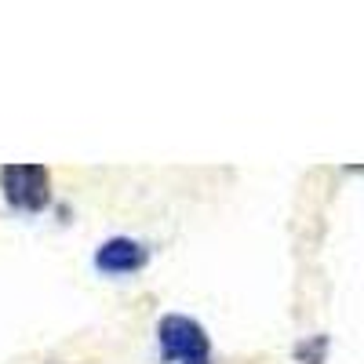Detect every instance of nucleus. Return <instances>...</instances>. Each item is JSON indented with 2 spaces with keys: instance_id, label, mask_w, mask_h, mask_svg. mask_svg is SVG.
I'll return each instance as SVG.
<instances>
[{
  "instance_id": "nucleus-2",
  "label": "nucleus",
  "mask_w": 364,
  "mask_h": 364,
  "mask_svg": "<svg viewBox=\"0 0 364 364\" xmlns=\"http://www.w3.org/2000/svg\"><path fill=\"white\" fill-rule=\"evenodd\" d=\"M0 193H4L8 208L22 211V215H41L51 204V171L44 164H4Z\"/></svg>"
},
{
  "instance_id": "nucleus-4",
  "label": "nucleus",
  "mask_w": 364,
  "mask_h": 364,
  "mask_svg": "<svg viewBox=\"0 0 364 364\" xmlns=\"http://www.w3.org/2000/svg\"><path fill=\"white\" fill-rule=\"evenodd\" d=\"M324 357H328V336H310L295 346L299 364H324Z\"/></svg>"
},
{
  "instance_id": "nucleus-3",
  "label": "nucleus",
  "mask_w": 364,
  "mask_h": 364,
  "mask_svg": "<svg viewBox=\"0 0 364 364\" xmlns=\"http://www.w3.org/2000/svg\"><path fill=\"white\" fill-rule=\"evenodd\" d=\"M91 266H95L99 273H106V277H128V273H139V269L149 266V248L135 237L117 233V237H106L95 248Z\"/></svg>"
},
{
  "instance_id": "nucleus-1",
  "label": "nucleus",
  "mask_w": 364,
  "mask_h": 364,
  "mask_svg": "<svg viewBox=\"0 0 364 364\" xmlns=\"http://www.w3.org/2000/svg\"><path fill=\"white\" fill-rule=\"evenodd\" d=\"M157 350L168 364H211V336L186 314H164L157 321Z\"/></svg>"
}]
</instances>
